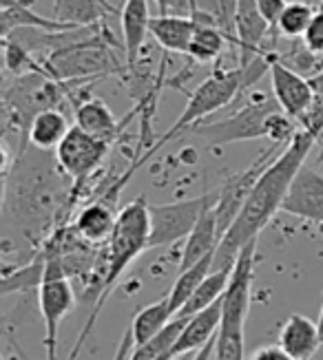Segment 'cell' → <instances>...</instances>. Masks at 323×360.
<instances>
[{
  "mask_svg": "<svg viewBox=\"0 0 323 360\" xmlns=\"http://www.w3.org/2000/svg\"><path fill=\"white\" fill-rule=\"evenodd\" d=\"M317 144L315 133L299 129V133L279 150V155L266 166L259 175L251 197L246 199L239 217L224 234V239L215 252L213 270L233 268L241 250L257 241L259 232L264 230L272 217L284 208V201L297 173L305 166V160Z\"/></svg>",
  "mask_w": 323,
  "mask_h": 360,
  "instance_id": "obj_1",
  "label": "cell"
},
{
  "mask_svg": "<svg viewBox=\"0 0 323 360\" xmlns=\"http://www.w3.org/2000/svg\"><path fill=\"white\" fill-rule=\"evenodd\" d=\"M5 177V212L25 230L49 226L73 203V184L58 166L56 155L32 144L23 146Z\"/></svg>",
  "mask_w": 323,
  "mask_h": 360,
  "instance_id": "obj_2",
  "label": "cell"
},
{
  "mask_svg": "<svg viewBox=\"0 0 323 360\" xmlns=\"http://www.w3.org/2000/svg\"><path fill=\"white\" fill-rule=\"evenodd\" d=\"M148 241H151V206L146 203V197H137L118 212L115 230L111 234V241L106 243L104 281H102V290H100V296L94 307V316L87 321L84 334L80 336L78 345H75V352L69 360L78 356V352L82 347V340H84L87 332L91 330L94 321L98 319L100 307L106 301V296H109L111 290L118 285L120 276L127 272L129 265L140 257L144 250H148Z\"/></svg>",
  "mask_w": 323,
  "mask_h": 360,
  "instance_id": "obj_3",
  "label": "cell"
},
{
  "mask_svg": "<svg viewBox=\"0 0 323 360\" xmlns=\"http://www.w3.org/2000/svg\"><path fill=\"white\" fill-rule=\"evenodd\" d=\"M115 46L118 42L109 27L102 25L89 38L53 51L42 62V69L60 82H87L104 75L127 73V65L118 60Z\"/></svg>",
  "mask_w": 323,
  "mask_h": 360,
  "instance_id": "obj_4",
  "label": "cell"
},
{
  "mask_svg": "<svg viewBox=\"0 0 323 360\" xmlns=\"http://www.w3.org/2000/svg\"><path fill=\"white\" fill-rule=\"evenodd\" d=\"M257 241L246 245L237 261L224 294L222 323L215 340V360H246V319L251 311V292L255 276Z\"/></svg>",
  "mask_w": 323,
  "mask_h": 360,
  "instance_id": "obj_5",
  "label": "cell"
},
{
  "mask_svg": "<svg viewBox=\"0 0 323 360\" xmlns=\"http://www.w3.org/2000/svg\"><path fill=\"white\" fill-rule=\"evenodd\" d=\"M243 93V71L239 67L235 69H217L215 73H210L202 84H197V89L189 96V102L184 106L182 115L173 122V127L168 129L156 144H153L140 160L133 162L127 177H131L137 166H142L148 158H153L164 144H168L175 135H182L186 131H193L197 124H202L208 115H213L215 111H220L226 104L233 102L237 96Z\"/></svg>",
  "mask_w": 323,
  "mask_h": 360,
  "instance_id": "obj_6",
  "label": "cell"
},
{
  "mask_svg": "<svg viewBox=\"0 0 323 360\" xmlns=\"http://www.w3.org/2000/svg\"><path fill=\"white\" fill-rule=\"evenodd\" d=\"M279 104L266 93H251L248 104H243L239 111L220 122H202L191 131L193 135L206 139L210 146H226L235 142H253V139H268V120L274 111H279Z\"/></svg>",
  "mask_w": 323,
  "mask_h": 360,
  "instance_id": "obj_7",
  "label": "cell"
},
{
  "mask_svg": "<svg viewBox=\"0 0 323 360\" xmlns=\"http://www.w3.org/2000/svg\"><path fill=\"white\" fill-rule=\"evenodd\" d=\"M40 316L44 323V358L58 360V336L60 325L71 314L75 305V294L69 274L58 257L44 255V274L38 288Z\"/></svg>",
  "mask_w": 323,
  "mask_h": 360,
  "instance_id": "obj_8",
  "label": "cell"
},
{
  "mask_svg": "<svg viewBox=\"0 0 323 360\" xmlns=\"http://www.w3.org/2000/svg\"><path fill=\"white\" fill-rule=\"evenodd\" d=\"M109 148L111 142L89 135L78 127H71L67 137L60 142V146L56 148V160L73 184V199L80 188L102 168Z\"/></svg>",
  "mask_w": 323,
  "mask_h": 360,
  "instance_id": "obj_9",
  "label": "cell"
},
{
  "mask_svg": "<svg viewBox=\"0 0 323 360\" xmlns=\"http://www.w3.org/2000/svg\"><path fill=\"white\" fill-rule=\"evenodd\" d=\"M217 201V193H206L195 199H184L175 203L151 206V241L148 248L171 245L175 241H186L199 217L208 206Z\"/></svg>",
  "mask_w": 323,
  "mask_h": 360,
  "instance_id": "obj_10",
  "label": "cell"
},
{
  "mask_svg": "<svg viewBox=\"0 0 323 360\" xmlns=\"http://www.w3.org/2000/svg\"><path fill=\"white\" fill-rule=\"evenodd\" d=\"M277 148H279V144H272L255 164H251L246 170H241V173L233 175L217 191V201H215V217H217L222 239H224L226 230L233 226L235 219L239 217L243 203H246V199L251 197L259 175L264 173L266 166L277 158V155H279V153H277Z\"/></svg>",
  "mask_w": 323,
  "mask_h": 360,
  "instance_id": "obj_11",
  "label": "cell"
},
{
  "mask_svg": "<svg viewBox=\"0 0 323 360\" xmlns=\"http://www.w3.org/2000/svg\"><path fill=\"white\" fill-rule=\"evenodd\" d=\"M270 82H272V98L281 106V111L299 122L317 100V91L310 82V77L301 75L284 60L272 53L270 62Z\"/></svg>",
  "mask_w": 323,
  "mask_h": 360,
  "instance_id": "obj_12",
  "label": "cell"
},
{
  "mask_svg": "<svg viewBox=\"0 0 323 360\" xmlns=\"http://www.w3.org/2000/svg\"><path fill=\"white\" fill-rule=\"evenodd\" d=\"M272 34V27L259 11L257 0H237L235 15V44H237V67L243 69L261 56L264 42Z\"/></svg>",
  "mask_w": 323,
  "mask_h": 360,
  "instance_id": "obj_13",
  "label": "cell"
},
{
  "mask_svg": "<svg viewBox=\"0 0 323 360\" xmlns=\"http://www.w3.org/2000/svg\"><path fill=\"white\" fill-rule=\"evenodd\" d=\"M281 210L323 226V175L310 166H303L290 186Z\"/></svg>",
  "mask_w": 323,
  "mask_h": 360,
  "instance_id": "obj_14",
  "label": "cell"
},
{
  "mask_svg": "<svg viewBox=\"0 0 323 360\" xmlns=\"http://www.w3.org/2000/svg\"><path fill=\"white\" fill-rule=\"evenodd\" d=\"M151 9L148 0H125L120 9V27H122V46H125V65L127 71L137 69L142 58V49L151 27Z\"/></svg>",
  "mask_w": 323,
  "mask_h": 360,
  "instance_id": "obj_15",
  "label": "cell"
},
{
  "mask_svg": "<svg viewBox=\"0 0 323 360\" xmlns=\"http://www.w3.org/2000/svg\"><path fill=\"white\" fill-rule=\"evenodd\" d=\"M222 305H224V299H220L210 307L189 316V321H186V325H184L177 342L171 349V360L182 358L184 354H189V352H199L202 347H206L213 338H217L220 323H222Z\"/></svg>",
  "mask_w": 323,
  "mask_h": 360,
  "instance_id": "obj_16",
  "label": "cell"
},
{
  "mask_svg": "<svg viewBox=\"0 0 323 360\" xmlns=\"http://www.w3.org/2000/svg\"><path fill=\"white\" fill-rule=\"evenodd\" d=\"M277 345L295 360H312V356L323 345L319 323L303 314H290L281 325Z\"/></svg>",
  "mask_w": 323,
  "mask_h": 360,
  "instance_id": "obj_17",
  "label": "cell"
},
{
  "mask_svg": "<svg viewBox=\"0 0 323 360\" xmlns=\"http://www.w3.org/2000/svg\"><path fill=\"white\" fill-rule=\"evenodd\" d=\"M220 243H222V232H220L217 217H215V203H213V206H208L204 210V214L199 217V221L193 228V232L189 234V239L184 241L179 272L199 263L202 259L215 255Z\"/></svg>",
  "mask_w": 323,
  "mask_h": 360,
  "instance_id": "obj_18",
  "label": "cell"
},
{
  "mask_svg": "<svg viewBox=\"0 0 323 360\" xmlns=\"http://www.w3.org/2000/svg\"><path fill=\"white\" fill-rule=\"evenodd\" d=\"M118 212L113 210V203L109 201H91L75 214L73 230L80 234V239L89 245H102L111 241V234L115 230Z\"/></svg>",
  "mask_w": 323,
  "mask_h": 360,
  "instance_id": "obj_19",
  "label": "cell"
},
{
  "mask_svg": "<svg viewBox=\"0 0 323 360\" xmlns=\"http://www.w3.org/2000/svg\"><path fill=\"white\" fill-rule=\"evenodd\" d=\"M0 20H3V38L11 36L13 31H20V29L49 31V34H63V31L82 29V27L60 22L53 18V15H40L27 3H23V0H3Z\"/></svg>",
  "mask_w": 323,
  "mask_h": 360,
  "instance_id": "obj_20",
  "label": "cell"
},
{
  "mask_svg": "<svg viewBox=\"0 0 323 360\" xmlns=\"http://www.w3.org/2000/svg\"><path fill=\"white\" fill-rule=\"evenodd\" d=\"M195 31H197V22L191 15L166 13V15H156V18L151 20L148 36H153V40L166 51L189 56Z\"/></svg>",
  "mask_w": 323,
  "mask_h": 360,
  "instance_id": "obj_21",
  "label": "cell"
},
{
  "mask_svg": "<svg viewBox=\"0 0 323 360\" xmlns=\"http://www.w3.org/2000/svg\"><path fill=\"white\" fill-rule=\"evenodd\" d=\"M73 120H75L73 127L82 129L89 135L106 139V142H113V139L120 135L122 127H127V124L118 122L111 108L98 98H84L75 104Z\"/></svg>",
  "mask_w": 323,
  "mask_h": 360,
  "instance_id": "obj_22",
  "label": "cell"
},
{
  "mask_svg": "<svg viewBox=\"0 0 323 360\" xmlns=\"http://www.w3.org/2000/svg\"><path fill=\"white\" fill-rule=\"evenodd\" d=\"M118 7L106 0H53V18L73 27H100Z\"/></svg>",
  "mask_w": 323,
  "mask_h": 360,
  "instance_id": "obj_23",
  "label": "cell"
},
{
  "mask_svg": "<svg viewBox=\"0 0 323 360\" xmlns=\"http://www.w3.org/2000/svg\"><path fill=\"white\" fill-rule=\"evenodd\" d=\"M71 131L69 120L65 117V113H60L58 108H49V111H42L34 117L32 127H29V144L40 148V150H56L60 146V142L67 137V133Z\"/></svg>",
  "mask_w": 323,
  "mask_h": 360,
  "instance_id": "obj_24",
  "label": "cell"
},
{
  "mask_svg": "<svg viewBox=\"0 0 323 360\" xmlns=\"http://www.w3.org/2000/svg\"><path fill=\"white\" fill-rule=\"evenodd\" d=\"M173 319L175 316H173V311H171V303H168V294L164 296V299H160L156 303L142 307L133 316V323H131V332H133L135 347L146 345V342L151 338H156Z\"/></svg>",
  "mask_w": 323,
  "mask_h": 360,
  "instance_id": "obj_25",
  "label": "cell"
},
{
  "mask_svg": "<svg viewBox=\"0 0 323 360\" xmlns=\"http://www.w3.org/2000/svg\"><path fill=\"white\" fill-rule=\"evenodd\" d=\"M213 261H215V255L202 259L199 263L191 265V268L182 270L175 278V283L168 292V303H171V311L173 316H177L182 307L189 303V299L195 294V290L202 285V281L213 272Z\"/></svg>",
  "mask_w": 323,
  "mask_h": 360,
  "instance_id": "obj_26",
  "label": "cell"
},
{
  "mask_svg": "<svg viewBox=\"0 0 323 360\" xmlns=\"http://www.w3.org/2000/svg\"><path fill=\"white\" fill-rule=\"evenodd\" d=\"M233 268H235V265H233ZM233 268L213 270L202 281V285L195 290V294L189 299V303L182 307V311L177 316H193V314H197V311H202V309L210 307L213 303H217L220 299H224L228 283H230V274H233Z\"/></svg>",
  "mask_w": 323,
  "mask_h": 360,
  "instance_id": "obj_27",
  "label": "cell"
},
{
  "mask_svg": "<svg viewBox=\"0 0 323 360\" xmlns=\"http://www.w3.org/2000/svg\"><path fill=\"white\" fill-rule=\"evenodd\" d=\"M228 42H230V38L217 25H197L189 56L195 62H202V65L204 62H213L226 51Z\"/></svg>",
  "mask_w": 323,
  "mask_h": 360,
  "instance_id": "obj_28",
  "label": "cell"
},
{
  "mask_svg": "<svg viewBox=\"0 0 323 360\" xmlns=\"http://www.w3.org/2000/svg\"><path fill=\"white\" fill-rule=\"evenodd\" d=\"M317 13V7H312L310 3L305 0H292V3H286L281 15H279V22H277L274 34L281 36V38H303L305 29L310 27L312 18Z\"/></svg>",
  "mask_w": 323,
  "mask_h": 360,
  "instance_id": "obj_29",
  "label": "cell"
},
{
  "mask_svg": "<svg viewBox=\"0 0 323 360\" xmlns=\"http://www.w3.org/2000/svg\"><path fill=\"white\" fill-rule=\"evenodd\" d=\"M3 46H5V71L11 73L13 77L44 71L42 65H40V60L32 51H29L27 46H23L18 40L3 38Z\"/></svg>",
  "mask_w": 323,
  "mask_h": 360,
  "instance_id": "obj_30",
  "label": "cell"
},
{
  "mask_svg": "<svg viewBox=\"0 0 323 360\" xmlns=\"http://www.w3.org/2000/svg\"><path fill=\"white\" fill-rule=\"evenodd\" d=\"M301 40H303V46L308 51L323 56V7L317 9L315 18L310 22V27L305 29V34H303Z\"/></svg>",
  "mask_w": 323,
  "mask_h": 360,
  "instance_id": "obj_31",
  "label": "cell"
},
{
  "mask_svg": "<svg viewBox=\"0 0 323 360\" xmlns=\"http://www.w3.org/2000/svg\"><path fill=\"white\" fill-rule=\"evenodd\" d=\"M257 5H259V11L264 13V18L268 20V25L272 27V34H274L277 22H279V15L286 7V0H257Z\"/></svg>",
  "mask_w": 323,
  "mask_h": 360,
  "instance_id": "obj_32",
  "label": "cell"
},
{
  "mask_svg": "<svg viewBox=\"0 0 323 360\" xmlns=\"http://www.w3.org/2000/svg\"><path fill=\"white\" fill-rule=\"evenodd\" d=\"M248 360H295V358L288 356L279 345H266V347H259Z\"/></svg>",
  "mask_w": 323,
  "mask_h": 360,
  "instance_id": "obj_33",
  "label": "cell"
},
{
  "mask_svg": "<svg viewBox=\"0 0 323 360\" xmlns=\"http://www.w3.org/2000/svg\"><path fill=\"white\" fill-rule=\"evenodd\" d=\"M135 347V342H133V332H131V327L129 330L122 334V340H120V345H118V352L113 356V360H129L131 352Z\"/></svg>",
  "mask_w": 323,
  "mask_h": 360,
  "instance_id": "obj_34",
  "label": "cell"
},
{
  "mask_svg": "<svg viewBox=\"0 0 323 360\" xmlns=\"http://www.w3.org/2000/svg\"><path fill=\"white\" fill-rule=\"evenodd\" d=\"M215 340H217V338H213L206 347L199 349V352H197V356H195V360H210V358H213V354H215ZM173 360H182V358H173Z\"/></svg>",
  "mask_w": 323,
  "mask_h": 360,
  "instance_id": "obj_35",
  "label": "cell"
},
{
  "mask_svg": "<svg viewBox=\"0 0 323 360\" xmlns=\"http://www.w3.org/2000/svg\"><path fill=\"white\" fill-rule=\"evenodd\" d=\"M153 3L158 5V9H160V15H166V13H171V11L177 7L179 0H153Z\"/></svg>",
  "mask_w": 323,
  "mask_h": 360,
  "instance_id": "obj_36",
  "label": "cell"
},
{
  "mask_svg": "<svg viewBox=\"0 0 323 360\" xmlns=\"http://www.w3.org/2000/svg\"><path fill=\"white\" fill-rule=\"evenodd\" d=\"M319 330H321V336H323V307H321V314H319Z\"/></svg>",
  "mask_w": 323,
  "mask_h": 360,
  "instance_id": "obj_37",
  "label": "cell"
},
{
  "mask_svg": "<svg viewBox=\"0 0 323 360\" xmlns=\"http://www.w3.org/2000/svg\"><path fill=\"white\" fill-rule=\"evenodd\" d=\"M321 7H323V0H321Z\"/></svg>",
  "mask_w": 323,
  "mask_h": 360,
  "instance_id": "obj_38",
  "label": "cell"
}]
</instances>
